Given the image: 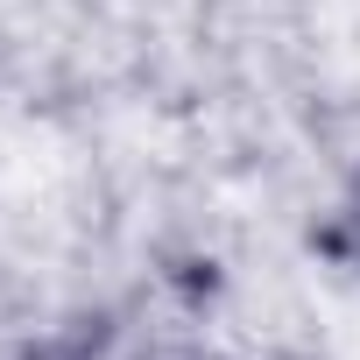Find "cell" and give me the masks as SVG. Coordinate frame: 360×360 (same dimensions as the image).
Returning a JSON list of instances; mask_svg holds the SVG:
<instances>
[{"instance_id":"cell-1","label":"cell","mask_w":360,"mask_h":360,"mask_svg":"<svg viewBox=\"0 0 360 360\" xmlns=\"http://www.w3.org/2000/svg\"><path fill=\"white\" fill-rule=\"evenodd\" d=\"M353 226H360V191H353Z\"/></svg>"}]
</instances>
